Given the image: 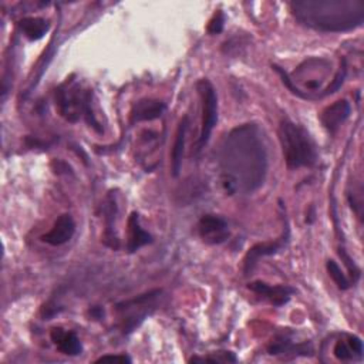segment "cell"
Masks as SVG:
<instances>
[{
    "label": "cell",
    "mask_w": 364,
    "mask_h": 364,
    "mask_svg": "<svg viewBox=\"0 0 364 364\" xmlns=\"http://www.w3.org/2000/svg\"><path fill=\"white\" fill-rule=\"evenodd\" d=\"M326 267H327V273H328V276H330V277H331V280L337 284V287H338V289L346 290V289H348V287H350V282H348V279H347V277H346V274L343 273L341 267H340V266H338L333 259L327 260Z\"/></svg>",
    "instance_id": "18"
},
{
    "label": "cell",
    "mask_w": 364,
    "mask_h": 364,
    "mask_svg": "<svg viewBox=\"0 0 364 364\" xmlns=\"http://www.w3.org/2000/svg\"><path fill=\"white\" fill-rule=\"evenodd\" d=\"M196 90L199 92L202 101V124H200V134L198 139V151L209 141L212 129L218 119V98L213 85L206 80L202 78L196 82Z\"/></svg>",
    "instance_id": "6"
},
{
    "label": "cell",
    "mask_w": 364,
    "mask_h": 364,
    "mask_svg": "<svg viewBox=\"0 0 364 364\" xmlns=\"http://www.w3.org/2000/svg\"><path fill=\"white\" fill-rule=\"evenodd\" d=\"M18 27L23 31V34L31 41L40 40L48 31V23L40 17L21 18L18 21Z\"/></svg>",
    "instance_id": "17"
},
{
    "label": "cell",
    "mask_w": 364,
    "mask_h": 364,
    "mask_svg": "<svg viewBox=\"0 0 364 364\" xmlns=\"http://www.w3.org/2000/svg\"><path fill=\"white\" fill-rule=\"evenodd\" d=\"M115 213H117V203L115 200L108 196L107 198V206H105V232H104V243L109 246L111 249L119 247V239L115 232Z\"/></svg>",
    "instance_id": "16"
},
{
    "label": "cell",
    "mask_w": 364,
    "mask_h": 364,
    "mask_svg": "<svg viewBox=\"0 0 364 364\" xmlns=\"http://www.w3.org/2000/svg\"><path fill=\"white\" fill-rule=\"evenodd\" d=\"M303 24L323 31H344L361 26L364 3L360 0H303L290 4Z\"/></svg>",
    "instance_id": "2"
},
{
    "label": "cell",
    "mask_w": 364,
    "mask_h": 364,
    "mask_svg": "<svg viewBox=\"0 0 364 364\" xmlns=\"http://www.w3.org/2000/svg\"><path fill=\"white\" fill-rule=\"evenodd\" d=\"M333 354L340 361H350L354 357V353L350 348L347 340H338L333 348Z\"/></svg>",
    "instance_id": "19"
},
{
    "label": "cell",
    "mask_w": 364,
    "mask_h": 364,
    "mask_svg": "<svg viewBox=\"0 0 364 364\" xmlns=\"http://www.w3.org/2000/svg\"><path fill=\"white\" fill-rule=\"evenodd\" d=\"M223 186L229 193L240 189L252 192L263 185L267 171V155L262 132L255 124L232 129L219 149Z\"/></svg>",
    "instance_id": "1"
},
{
    "label": "cell",
    "mask_w": 364,
    "mask_h": 364,
    "mask_svg": "<svg viewBox=\"0 0 364 364\" xmlns=\"http://www.w3.org/2000/svg\"><path fill=\"white\" fill-rule=\"evenodd\" d=\"M75 232V223L68 213H63L57 218L53 228L41 236V240L51 245V246H61L67 243Z\"/></svg>",
    "instance_id": "10"
},
{
    "label": "cell",
    "mask_w": 364,
    "mask_h": 364,
    "mask_svg": "<svg viewBox=\"0 0 364 364\" xmlns=\"http://www.w3.org/2000/svg\"><path fill=\"white\" fill-rule=\"evenodd\" d=\"M90 105V92H81L77 85L64 82L55 90V107L67 121L75 122L80 115H84L88 124L100 131L97 121L92 118Z\"/></svg>",
    "instance_id": "4"
},
{
    "label": "cell",
    "mask_w": 364,
    "mask_h": 364,
    "mask_svg": "<svg viewBox=\"0 0 364 364\" xmlns=\"http://www.w3.org/2000/svg\"><path fill=\"white\" fill-rule=\"evenodd\" d=\"M338 255H340V257L344 260V264L347 266V269H348V272H350V274H351V277H353V282H357V279L360 277V270H358V267L355 266V263L353 262V259L344 252V249H340V250H338Z\"/></svg>",
    "instance_id": "21"
},
{
    "label": "cell",
    "mask_w": 364,
    "mask_h": 364,
    "mask_svg": "<svg viewBox=\"0 0 364 364\" xmlns=\"http://www.w3.org/2000/svg\"><path fill=\"white\" fill-rule=\"evenodd\" d=\"M289 240V229L286 228V232L283 233V236L274 242H264V243H259V245H255L253 247L249 249V252L246 253L245 256V260H243V270H245V274L250 273L253 270V267L256 266L257 260L262 257V256H269V255H274L277 253L279 250H282L286 243Z\"/></svg>",
    "instance_id": "8"
},
{
    "label": "cell",
    "mask_w": 364,
    "mask_h": 364,
    "mask_svg": "<svg viewBox=\"0 0 364 364\" xmlns=\"http://www.w3.org/2000/svg\"><path fill=\"white\" fill-rule=\"evenodd\" d=\"M127 232H128V239H127V250L129 253L136 252L139 247L148 245L152 242V236L145 232L141 225H139V216L136 212H132L128 218L127 223Z\"/></svg>",
    "instance_id": "13"
},
{
    "label": "cell",
    "mask_w": 364,
    "mask_h": 364,
    "mask_svg": "<svg viewBox=\"0 0 364 364\" xmlns=\"http://www.w3.org/2000/svg\"><path fill=\"white\" fill-rule=\"evenodd\" d=\"M279 141L289 168L294 169L314 164L317 158L314 142L300 125L289 119H282L279 125Z\"/></svg>",
    "instance_id": "3"
},
{
    "label": "cell",
    "mask_w": 364,
    "mask_h": 364,
    "mask_svg": "<svg viewBox=\"0 0 364 364\" xmlns=\"http://www.w3.org/2000/svg\"><path fill=\"white\" fill-rule=\"evenodd\" d=\"M191 363H195V361H212V363H225V361H232L235 363L236 361V357L230 353V351H220L219 355H215V357H193L189 360Z\"/></svg>",
    "instance_id": "20"
},
{
    "label": "cell",
    "mask_w": 364,
    "mask_h": 364,
    "mask_svg": "<svg viewBox=\"0 0 364 364\" xmlns=\"http://www.w3.org/2000/svg\"><path fill=\"white\" fill-rule=\"evenodd\" d=\"M198 232L200 239L208 245H220L230 235L228 222L216 215L202 216L198 223Z\"/></svg>",
    "instance_id": "7"
},
{
    "label": "cell",
    "mask_w": 364,
    "mask_h": 364,
    "mask_svg": "<svg viewBox=\"0 0 364 364\" xmlns=\"http://www.w3.org/2000/svg\"><path fill=\"white\" fill-rule=\"evenodd\" d=\"M186 131H188V117H183L178 125L176 135H175V142L172 148V156H171V168H172V175L178 176L181 166H182V155H183V148H185V139H186Z\"/></svg>",
    "instance_id": "15"
},
{
    "label": "cell",
    "mask_w": 364,
    "mask_h": 364,
    "mask_svg": "<svg viewBox=\"0 0 364 364\" xmlns=\"http://www.w3.org/2000/svg\"><path fill=\"white\" fill-rule=\"evenodd\" d=\"M50 337L63 354L78 355L82 350L80 338L73 331H65L61 327H54V328H51Z\"/></svg>",
    "instance_id": "14"
},
{
    "label": "cell",
    "mask_w": 364,
    "mask_h": 364,
    "mask_svg": "<svg viewBox=\"0 0 364 364\" xmlns=\"http://www.w3.org/2000/svg\"><path fill=\"white\" fill-rule=\"evenodd\" d=\"M348 115L350 104L347 100H337L320 112V121L330 134H336L341 124L348 118Z\"/></svg>",
    "instance_id": "9"
},
{
    "label": "cell",
    "mask_w": 364,
    "mask_h": 364,
    "mask_svg": "<svg viewBox=\"0 0 364 364\" xmlns=\"http://www.w3.org/2000/svg\"><path fill=\"white\" fill-rule=\"evenodd\" d=\"M249 289L260 297L266 299L273 306H283L289 301L291 293L294 291L289 286H270L264 282H252L249 283Z\"/></svg>",
    "instance_id": "12"
},
{
    "label": "cell",
    "mask_w": 364,
    "mask_h": 364,
    "mask_svg": "<svg viewBox=\"0 0 364 364\" xmlns=\"http://www.w3.org/2000/svg\"><path fill=\"white\" fill-rule=\"evenodd\" d=\"M104 361H114V363H131V358L125 354H107L101 355L95 360V363H104Z\"/></svg>",
    "instance_id": "23"
},
{
    "label": "cell",
    "mask_w": 364,
    "mask_h": 364,
    "mask_svg": "<svg viewBox=\"0 0 364 364\" xmlns=\"http://www.w3.org/2000/svg\"><path fill=\"white\" fill-rule=\"evenodd\" d=\"M347 343L354 354L361 355L363 353V341L357 336H347Z\"/></svg>",
    "instance_id": "24"
},
{
    "label": "cell",
    "mask_w": 364,
    "mask_h": 364,
    "mask_svg": "<svg viewBox=\"0 0 364 364\" xmlns=\"http://www.w3.org/2000/svg\"><path fill=\"white\" fill-rule=\"evenodd\" d=\"M165 104L159 100L152 98H142L136 101L129 112L131 122H141V121H152L162 115L165 111Z\"/></svg>",
    "instance_id": "11"
},
{
    "label": "cell",
    "mask_w": 364,
    "mask_h": 364,
    "mask_svg": "<svg viewBox=\"0 0 364 364\" xmlns=\"http://www.w3.org/2000/svg\"><path fill=\"white\" fill-rule=\"evenodd\" d=\"M223 23H225V17H223V13L222 11H218L213 18L209 21V26H208V31L212 33V34H218L222 31L223 28Z\"/></svg>",
    "instance_id": "22"
},
{
    "label": "cell",
    "mask_w": 364,
    "mask_h": 364,
    "mask_svg": "<svg viewBox=\"0 0 364 364\" xmlns=\"http://www.w3.org/2000/svg\"><path fill=\"white\" fill-rule=\"evenodd\" d=\"M159 294L161 290H152L132 300L117 304V311L119 313L121 328L124 333L132 331L146 316L151 314V311L155 309Z\"/></svg>",
    "instance_id": "5"
}]
</instances>
